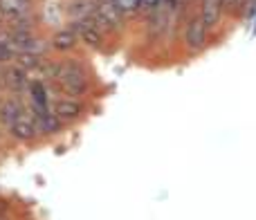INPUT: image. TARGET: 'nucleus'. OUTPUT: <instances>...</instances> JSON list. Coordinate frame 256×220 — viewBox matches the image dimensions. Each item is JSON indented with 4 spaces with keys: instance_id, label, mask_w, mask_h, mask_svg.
I'll return each instance as SVG.
<instances>
[{
    "instance_id": "0eeeda50",
    "label": "nucleus",
    "mask_w": 256,
    "mask_h": 220,
    "mask_svg": "<svg viewBox=\"0 0 256 220\" xmlns=\"http://www.w3.org/2000/svg\"><path fill=\"white\" fill-rule=\"evenodd\" d=\"M34 14V0H0V18H2L4 25H16V22L25 20Z\"/></svg>"
},
{
    "instance_id": "f257e3e1",
    "label": "nucleus",
    "mask_w": 256,
    "mask_h": 220,
    "mask_svg": "<svg viewBox=\"0 0 256 220\" xmlns=\"http://www.w3.org/2000/svg\"><path fill=\"white\" fill-rule=\"evenodd\" d=\"M54 86H56L58 94L86 99L92 90V79H90L88 68L79 58H63V61H58V74Z\"/></svg>"
},
{
    "instance_id": "20e7f679",
    "label": "nucleus",
    "mask_w": 256,
    "mask_h": 220,
    "mask_svg": "<svg viewBox=\"0 0 256 220\" xmlns=\"http://www.w3.org/2000/svg\"><path fill=\"white\" fill-rule=\"evenodd\" d=\"M68 27L74 32L76 38H79V43H84L86 48H90V50H104V48H106L108 34L92 20V18L72 20V22H68Z\"/></svg>"
},
{
    "instance_id": "f8f14e48",
    "label": "nucleus",
    "mask_w": 256,
    "mask_h": 220,
    "mask_svg": "<svg viewBox=\"0 0 256 220\" xmlns=\"http://www.w3.org/2000/svg\"><path fill=\"white\" fill-rule=\"evenodd\" d=\"M36 122V128H38L40 137H54L66 128V124L52 112V110H45V112H30Z\"/></svg>"
},
{
    "instance_id": "a211bd4d",
    "label": "nucleus",
    "mask_w": 256,
    "mask_h": 220,
    "mask_svg": "<svg viewBox=\"0 0 256 220\" xmlns=\"http://www.w3.org/2000/svg\"><path fill=\"white\" fill-rule=\"evenodd\" d=\"M240 16H243V18H254L256 16V0H248V2H245Z\"/></svg>"
},
{
    "instance_id": "1a4fd4ad",
    "label": "nucleus",
    "mask_w": 256,
    "mask_h": 220,
    "mask_svg": "<svg viewBox=\"0 0 256 220\" xmlns=\"http://www.w3.org/2000/svg\"><path fill=\"white\" fill-rule=\"evenodd\" d=\"M184 45L191 52H200L207 45V25L200 16H191L184 25Z\"/></svg>"
},
{
    "instance_id": "2eb2a0df",
    "label": "nucleus",
    "mask_w": 256,
    "mask_h": 220,
    "mask_svg": "<svg viewBox=\"0 0 256 220\" xmlns=\"http://www.w3.org/2000/svg\"><path fill=\"white\" fill-rule=\"evenodd\" d=\"M92 9H94V0H70L66 4V14L70 18V22L92 18Z\"/></svg>"
},
{
    "instance_id": "9b49d317",
    "label": "nucleus",
    "mask_w": 256,
    "mask_h": 220,
    "mask_svg": "<svg viewBox=\"0 0 256 220\" xmlns=\"http://www.w3.org/2000/svg\"><path fill=\"white\" fill-rule=\"evenodd\" d=\"M50 40V50L58 54H70L79 48V38L76 34L70 30V27H58V30L52 32V36H48Z\"/></svg>"
},
{
    "instance_id": "423d86ee",
    "label": "nucleus",
    "mask_w": 256,
    "mask_h": 220,
    "mask_svg": "<svg viewBox=\"0 0 256 220\" xmlns=\"http://www.w3.org/2000/svg\"><path fill=\"white\" fill-rule=\"evenodd\" d=\"M7 137L12 142H16V144H25V146L27 144H34L36 140H40L34 117H32V114L25 110V112H22L20 117H18L16 122L7 128Z\"/></svg>"
},
{
    "instance_id": "aec40b11",
    "label": "nucleus",
    "mask_w": 256,
    "mask_h": 220,
    "mask_svg": "<svg viewBox=\"0 0 256 220\" xmlns=\"http://www.w3.org/2000/svg\"><path fill=\"white\" fill-rule=\"evenodd\" d=\"M0 220H9L7 216H4V214H0Z\"/></svg>"
},
{
    "instance_id": "ddd939ff",
    "label": "nucleus",
    "mask_w": 256,
    "mask_h": 220,
    "mask_svg": "<svg viewBox=\"0 0 256 220\" xmlns=\"http://www.w3.org/2000/svg\"><path fill=\"white\" fill-rule=\"evenodd\" d=\"M200 2H202V7H200V18H202V22L207 25V30L209 27H216L222 12H225L222 0H200Z\"/></svg>"
},
{
    "instance_id": "f03ea898",
    "label": "nucleus",
    "mask_w": 256,
    "mask_h": 220,
    "mask_svg": "<svg viewBox=\"0 0 256 220\" xmlns=\"http://www.w3.org/2000/svg\"><path fill=\"white\" fill-rule=\"evenodd\" d=\"M58 94L56 86L50 84L43 79H32L30 86L25 90V106L27 112H45V110H52V102Z\"/></svg>"
},
{
    "instance_id": "6e6552de",
    "label": "nucleus",
    "mask_w": 256,
    "mask_h": 220,
    "mask_svg": "<svg viewBox=\"0 0 256 220\" xmlns=\"http://www.w3.org/2000/svg\"><path fill=\"white\" fill-rule=\"evenodd\" d=\"M2 76H4V92L16 94V97H25V90L32 81L30 72L22 70L16 63H9V66H4Z\"/></svg>"
},
{
    "instance_id": "f3484780",
    "label": "nucleus",
    "mask_w": 256,
    "mask_h": 220,
    "mask_svg": "<svg viewBox=\"0 0 256 220\" xmlns=\"http://www.w3.org/2000/svg\"><path fill=\"white\" fill-rule=\"evenodd\" d=\"M160 4H162V0H140V14L142 16H150Z\"/></svg>"
},
{
    "instance_id": "7ed1b4c3",
    "label": "nucleus",
    "mask_w": 256,
    "mask_h": 220,
    "mask_svg": "<svg viewBox=\"0 0 256 220\" xmlns=\"http://www.w3.org/2000/svg\"><path fill=\"white\" fill-rule=\"evenodd\" d=\"M92 20L97 22L106 34H115V32H122V27H124V22H126V16L115 7L112 0H94Z\"/></svg>"
},
{
    "instance_id": "dca6fc26",
    "label": "nucleus",
    "mask_w": 256,
    "mask_h": 220,
    "mask_svg": "<svg viewBox=\"0 0 256 220\" xmlns=\"http://www.w3.org/2000/svg\"><path fill=\"white\" fill-rule=\"evenodd\" d=\"M112 2H115V7L120 9L126 18L140 14V0H112Z\"/></svg>"
},
{
    "instance_id": "4468645a",
    "label": "nucleus",
    "mask_w": 256,
    "mask_h": 220,
    "mask_svg": "<svg viewBox=\"0 0 256 220\" xmlns=\"http://www.w3.org/2000/svg\"><path fill=\"white\" fill-rule=\"evenodd\" d=\"M16 56H18V48H16V43H14L12 32H9L7 27H2V30H0V66L14 63Z\"/></svg>"
},
{
    "instance_id": "9d476101",
    "label": "nucleus",
    "mask_w": 256,
    "mask_h": 220,
    "mask_svg": "<svg viewBox=\"0 0 256 220\" xmlns=\"http://www.w3.org/2000/svg\"><path fill=\"white\" fill-rule=\"evenodd\" d=\"M25 110H27V106H25V99L22 97H16V94L2 97L0 99V128L7 130Z\"/></svg>"
},
{
    "instance_id": "39448f33",
    "label": "nucleus",
    "mask_w": 256,
    "mask_h": 220,
    "mask_svg": "<svg viewBox=\"0 0 256 220\" xmlns=\"http://www.w3.org/2000/svg\"><path fill=\"white\" fill-rule=\"evenodd\" d=\"M52 112L61 119L63 124H74L88 112L84 99H74V97H66V94H56L52 102Z\"/></svg>"
},
{
    "instance_id": "6ab92c4d",
    "label": "nucleus",
    "mask_w": 256,
    "mask_h": 220,
    "mask_svg": "<svg viewBox=\"0 0 256 220\" xmlns=\"http://www.w3.org/2000/svg\"><path fill=\"white\" fill-rule=\"evenodd\" d=\"M238 2H240V0H222V7L230 9V12H236V14H238Z\"/></svg>"
}]
</instances>
